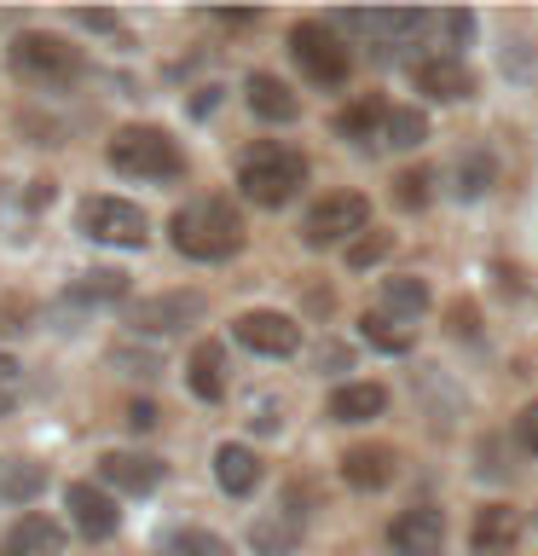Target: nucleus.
I'll return each mask as SVG.
<instances>
[{
	"label": "nucleus",
	"instance_id": "e433bc0d",
	"mask_svg": "<svg viewBox=\"0 0 538 556\" xmlns=\"http://www.w3.org/2000/svg\"><path fill=\"white\" fill-rule=\"evenodd\" d=\"M81 24H87V29H116V17H111V12H81Z\"/></svg>",
	"mask_w": 538,
	"mask_h": 556
},
{
	"label": "nucleus",
	"instance_id": "1a4fd4ad",
	"mask_svg": "<svg viewBox=\"0 0 538 556\" xmlns=\"http://www.w3.org/2000/svg\"><path fill=\"white\" fill-rule=\"evenodd\" d=\"M388 545H394V556H440V545H446V516L434 510V504H411V510L394 516Z\"/></svg>",
	"mask_w": 538,
	"mask_h": 556
},
{
	"label": "nucleus",
	"instance_id": "423d86ee",
	"mask_svg": "<svg viewBox=\"0 0 538 556\" xmlns=\"http://www.w3.org/2000/svg\"><path fill=\"white\" fill-rule=\"evenodd\" d=\"M290 59L302 64V76L319 81V87H342L347 70H354L347 47H342L324 24H295V29H290Z\"/></svg>",
	"mask_w": 538,
	"mask_h": 556
},
{
	"label": "nucleus",
	"instance_id": "2eb2a0df",
	"mask_svg": "<svg viewBox=\"0 0 538 556\" xmlns=\"http://www.w3.org/2000/svg\"><path fill=\"white\" fill-rule=\"evenodd\" d=\"M0 556H64V528L52 516H24L0 539Z\"/></svg>",
	"mask_w": 538,
	"mask_h": 556
},
{
	"label": "nucleus",
	"instance_id": "b1692460",
	"mask_svg": "<svg viewBox=\"0 0 538 556\" xmlns=\"http://www.w3.org/2000/svg\"><path fill=\"white\" fill-rule=\"evenodd\" d=\"M295 539H302V510H284V516L255 521V551H267V556H284Z\"/></svg>",
	"mask_w": 538,
	"mask_h": 556
},
{
	"label": "nucleus",
	"instance_id": "f704fd0d",
	"mask_svg": "<svg viewBox=\"0 0 538 556\" xmlns=\"http://www.w3.org/2000/svg\"><path fill=\"white\" fill-rule=\"evenodd\" d=\"M116 365H133V377H156V354H133V348H116Z\"/></svg>",
	"mask_w": 538,
	"mask_h": 556
},
{
	"label": "nucleus",
	"instance_id": "f3484780",
	"mask_svg": "<svg viewBox=\"0 0 538 556\" xmlns=\"http://www.w3.org/2000/svg\"><path fill=\"white\" fill-rule=\"evenodd\" d=\"M382 412H388V389H382V382H342V389L330 394V417H336V424H371Z\"/></svg>",
	"mask_w": 538,
	"mask_h": 556
},
{
	"label": "nucleus",
	"instance_id": "72a5a7b5",
	"mask_svg": "<svg viewBox=\"0 0 538 556\" xmlns=\"http://www.w3.org/2000/svg\"><path fill=\"white\" fill-rule=\"evenodd\" d=\"M515 441H521V452H533V458H538V400L515 412Z\"/></svg>",
	"mask_w": 538,
	"mask_h": 556
},
{
	"label": "nucleus",
	"instance_id": "c756f323",
	"mask_svg": "<svg viewBox=\"0 0 538 556\" xmlns=\"http://www.w3.org/2000/svg\"><path fill=\"white\" fill-rule=\"evenodd\" d=\"M428 186H434V174H428V168H406V174L394 180V203L417 215V208H428Z\"/></svg>",
	"mask_w": 538,
	"mask_h": 556
},
{
	"label": "nucleus",
	"instance_id": "2f4dec72",
	"mask_svg": "<svg viewBox=\"0 0 538 556\" xmlns=\"http://www.w3.org/2000/svg\"><path fill=\"white\" fill-rule=\"evenodd\" d=\"M29 302L24 295H0V337H17V330H29Z\"/></svg>",
	"mask_w": 538,
	"mask_h": 556
},
{
	"label": "nucleus",
	"instance_id": "c85d7f7f",
	"mask_svg": "<svg viewBox=\"0 0 538 556\" xmlns=\"http://www.w3.org/2000/svg\"><path fill=\"white\" fill-rule=\"evenodd\" d=\"M388 250H394V232H359L354 243H347V267H376V261H388Z\"/></svg>",
	"mask_w": 538,
	"mask_h": 556
},
{
	"label": "nucleus",
	"instance_id": "20e7f679",
	"mask_svg": "<svg viewBox=\"0 0 538 556\" xmlns=\"http://www.w3.org/2000/svg\"><path fill=\"white\" fill-rule=\"evenodd\" d=\"M359 232H371V203H364L359 191H330V198H319L302 220V238L312 243V250L354 243Z\"/></svg>",
	"mask_w": 538,
	"mask_h": 556
},
{
	"label": "nucleus",
	"instance_id": "473e14b6",
	"mask_svg": "<svg viewBox=\"0 0 538 556\" xmlns=\"http://www.w3.org/2000/svg\"><path fill=\"white\" fill-rule=\"evenodd\" d=\"M17 389H24V371H17V365L0 354V417H7L12 406H17Z\"/></svg>",
	"mask_w": 538,
	"mask_h": 556
},
{
	"label": "nucleus",
	"instance_id": "39448f33",
	"mask_svg": "<svg viewBox=\"0 0 538 556\" xmlns=\"http://www.w3.org/2000/svg\"><path fill=\"white\" fill-rule=\"evenodd\" d=\"M12 70L24 81H41V87H69L81 76V52L59 41V35H17L12 41Z\"/></svg>",
	"mask_w": 538,
	"mask_h": 556
},
{
	"label": "nucleus",
	"instance_id": "a878e982",
	"mask_svg": "<svg viewBox=\"0 0 538 556\" xmlns=\"http://www.w3.org/2000/svg\"><path fill=\"white\" fill-rule=\"evenodd\" d=\"M163 551L168 556H232V551H226V539L208 533V528H174L163 539Z\"/></svg>",
	"mask_w": 538,
	"mask_h": 556
},
{
	"label": "nucleus",
	"instance_id": "bb28decb",
	"mask_svg": "<svg viewBox=\"0 0 538 556\" xmlns=\"http://www.w3.org/2000/svg\"><path fill=\"white\" fill-rule=\"evenodd\" d=\"M76 295H81V302H121V295H128V273H116V267H93V273H81Z\"/></svg>",
	"mask_w": 538,
	"mask_h": 556
},
{
	"label": "nucleus",
	"instance_id": "6e6552de",
	"mask_svg": "<svg viewBox=\"0 0 538 556\" xmlns=\"http://www.w3.org/2000/svg\"><path fill=\"white\" fill-rule=\"evenodd\" d=\"M232 337L249 348V354H267V359H284L302 348V325L290 319V313H272V307H255L243 313V319L232 325Z\"/></svg>",
	"mask_w": 538,
	"mask_h": 556
},
{
	"label": "nucleus",
	"instance_id": "4468645a",
	"mask_svg": "<svg viewBox=\"0 0 538 556\" xmlns=\"http://www.w3.org/2000/svg\"><path fill=\"white\" fill-rule=\"evenodd\" d=\"M69 521H76L87 539H111L116 521H121V510H116V498L104 493V486L76 481V486H69Z\"/></svg>",
	"mask_w": 538,
	"mask_h": 556
},
{
	"label": "nucleus",
	"instance_id": "cd10ccee",
	"mask_svg": "<svg viewBox=\"0 0 538 556\" xmlns=\"http://www.w3.org/2000/svg\"><path fill=\"white\" fill-rule=\"evenodd\" d=\"M486 186H492V156H486V151H463V163H458V198H481Z\"/></svg>",
	"mask_w": 538,
	"mask_h": 556
},
{
	"label": "nucleus",
	"instance_id": "9b49d317",
	"mask_svg": "<svg viewBox=\"0 0 538 556\" xmlns=\"http://www.w3.org/2000/svg\"><path fill=\"white\" fill-rule=\"evenodd\" d=\"M411 81H417V93H423V99H440V104H458V99L475 93V70H469L463 59H451V52L423 59L411 70Z\"/></svg>",
	"mask_w": 538,
	"mask_h": 556
},
{
	"label": "nucleus",
	"instance_id": "7c9ffc66",
	"mask_svg": "<svg viewBox=\"0 0 538 556\" xmlns=\"http://www.w3.org/2000/svg\"><path fill=\"white\" fill-rule=\"evenodd\" d=\"M47 476H41V469H35V464H24V458H17V464H0V493H7V498H35V486H41Z\"/></svg>",
	"mask_w": 538,
	"mask_h": 556
},
{
	"label": "nucleus",
	"instance_id": "aec40b11",
	"mask_svg": "<svg viewBox=\"0 0 538 556\" xmlns=\"http://www.w3.org/2000/svg\"><path fill=\"white\" fill-rule=\"evenodd\" d=\"M191 394L197 400H220L226 394V348L220 342H197V354H191Z\"/></svg>",
	"mask_w": 538,
	"mask_h": 556
},
{
	"label": "nucleus",
	"instance_id": "f257e3e1",
	"mask_svg": "<svg viewBox=\"0 0 538 556\" xmlns=\"http://www.w3.org/2000/svg\"><path fill=\"white\" fill-rule=\"evenodd\" d=\"M168 238H174V250L191 255V261H226V255L243 250V215L226 198H197V203L174 208Z\"/></svg>",
	"mask_w": 538,
	"mask_h": 556
},
{
	"label": "nucleus",
	"instance_id": "c9c22d12",
	"mask_svg": "<svg viewBox=\"0 0 538 556\" xmlns=\"http://www.w3.org/2000/svg\"><path fill=\"white\" fill-rule=\"evenodd\" d=\"M128 429H156V406H151V400H133V406H128Z\"/></svg>",
	"mask_w": 538,
	"mask_h": 556
},
{
	"label": "nucleus",
	"instance_id": "4be33fe9",
	"mask_svg": "<svg viewBox=\"0 0 538 556\" xmlns=\"http://www.w3.org/2000/svg\"><path fill=\"white\" fill-rule=\"evenodd\" d=\"M428 302L434 295H428L423 278H382V313H388V319H417Z\"/></svg>",
	"mask_w": 538,
	"mask_h": 556
},
{
	"label": "nucleus",
	"instance_id": "0eeeda50",
	"mask_svg": "<svg viewBox=\"0 0 538 556\" xmlns=\"http://www.w3.org/2000/svg\"><path fill=\"white\" fill-rule=\"evenodd\" d=\"M81 232L93 243L139 250V243H145V208L128 203V198H87L81 203Z\"/></svg>",
	"mask_w": 538,
	"mask_h": 556
},
{
	"label": "nucleus",
	"instance_id": "ddd939ff",
	"mask_svg": "<svg viewBox=\"0 0 538 556\" xmlns=\"http://www.w3.org/2000/svg\"><path fill=\"white\" fill-rule=\"evenodd\" d=\"M399 476V452L394 446H354L342 458V481L354 486V493H382Z\"/></svg>",
	"mask_w": 538,
	"mask_h": 556
},
{
	"label": "nucleus",
	"instance_id": "a211bd4d",
	"mask_svg": "<svg viewBox=\"0 0 538 556\" xmlns=\"http://www.w3.org/2000/svg\"><path fill=\"white\" fill-rule=\"evenodd\" d=\"M243 93H249V111L260 122H295L302 116V99H295L278 76H267V70H255V76L243 81Z\"/></svg>",
	"mask_w": 538,
	"mask_h": 556
},
{
	"label": "nucleus",
	"instance_id": "9d476101",
	"mask_svg": "<svg viewBox=\"0 0 538 556\" xmlns=\"http://www.w3.org/2000/svg\"><path fill=\"white\" fill-rule=\"evenodd\" d=\"M203 295L197 290H168V295H151V302L133 307V330H145V337H168V330H185L203 319Z\"/></svg>",
	"mask_w": 538,
	"mask_h": 556
},
{
	"label": "nucleus",
	"instance_id": "393cba45",
	"mask_svg": "<svg viewBox=\"0 0 538 556\" xmlns=\"http://www.w3.org/2000/svg\"><path fill=\"white\" fill-rule=\"evenodd\" d=\"M382 122H388V104H382V99H359L354 111L336 116V134L342 139H371V134H382Z\"/></svg>",
	"mask_w": 538,
	"mask_h": 556
},
{
	"label": "nucleus",
	"instance_id": "6ab92c4d",
	"mask_svg": "<svg viewBox=\"0 0 538 556\" xmlns=\"http://www.w3.org/2000/svg\"><path fill=\"white\" fill-rule=\"evenodd\" d=\"M215 481L226 486L232 498H243V493H255L260 486V458L249 446H238V441H226L220 452H215Z\"/></svg>",
	"mask_w": 538,
	"mask_h": 556
},
{
	"label": "nucleus",
	"instance_id": "f8f14e48",
	"mask_svg": "<svg viewBox=\"0 0 538 556\" xmlns=\"http://www.w3.org/2000/svg\"><path fill=\"white\" fill-rule=\"evenodd\" d=\"M521 545V510L510 504H481L475 528H469V551L475 556H515Z\"/></svg>",
	"mask_w": 538,
	"mask_h": 556
},
{
	"label": "nucleus",
	"instance_id": "412c9836",
	"mask_svg": "<svg viewBox=\"0 0 538 556\" xmlns=\"http://www.w3.org/2000/svg\"><path fill=\"white\" fill-rule=\"evenodd\" d=\"M359 337L376 348V354H411V342H417V330L406 325V319H388L382 307H371L359 319Z\"/></svg>",
	"mask_w": 538,
	"mask_h": 556
},
{
	"label": "nucleus",
	"instance_id": "dca6fc26",
	"mask_svg": "<svg viewBox=\"0 0 538 556\" xmlns=\"http://www.w3.org/2000/svg\"><path fill=\"white\" fill-rule=\"evenodd\" d=\"M99 476L111 481V486H121V493H151V486L163 481V464L145 458V452H104Z\"/></svg>",
	"mask_w": 538,
	"mask_h": 556
},
{
	"label": "nucleus",
	"instance_id": "f03ea898",
	"mask_svg": "<svg viewBox=\"0 0 538 556\" xmlns=\"http://www.w3.org/2000/svg\"><path fill=\"white\" fill-rule=\"evenodd\" d=\"M238 186H243V198H249L255 208H284L295 191L307 186V156L267 139V146H255L249 156H243Z\"/></svg>",
	"mask_w": 538,
	"mask_h": 556
},
{
	"label": "nucleus",
	"instance_id": "5701e85b",
	"mask_svg": "<svg viewBox=\"0 0 538 556\" xmlns=\"http://www.w3.org/2000/svg\"><path fill=\"white\" fill-rule=\"evenodd\" d=\"M382 139H388L394 151H417L428 139V116L411 111V104H388V122H382Z\"/></svg>",
	"mask_w": 538,
	"mask_h": 556
},
{
	"label": "nucleus",
	"instance_id": "7ed1b4c3",
	"mask_svg": "<svg viewBox=\"0 0 538 556\" xmlns=\"http://www.w3.org/2000/svg\"><path fill=\"white\" fill-rule=\"evenodd\" d=\"M111 163L116 174H133V180H180L185 174L180 146L163 128H145V122H133V128H121L111 139Z\"/></svg>",
	"mask_w": 538,
	"mask_h": 556
}]
</instances>
